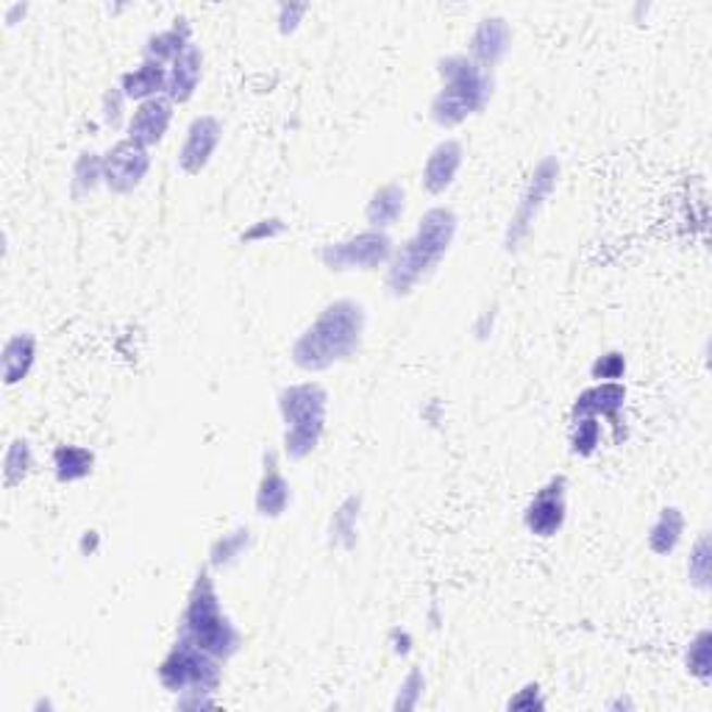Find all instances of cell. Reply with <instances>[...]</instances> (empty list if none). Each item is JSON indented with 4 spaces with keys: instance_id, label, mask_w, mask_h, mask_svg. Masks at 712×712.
I'll use <instances>...</instances> for the list:
<instances>
[{
    "instance_id": "1",
    "label": "cell",
    "mask_w": 712,
    "mask_h": 712,
    "mask_svg": "<svg viewBox=\"0 0 712 712\" xmlns=\"http://www.w3.org/2000/svg\"><path fill=\"white\" fill-rule=\"evenodd\" d=\"M365 310L357 301L328 303L326 310L312 321L292 342V362L307 373H321L328 367L342 365L360 351L365 337Z\"/></svg>"
},
{
    "instance_id": "2",
    "label": "cell",
    "mask_w": 712,
    "mask_h": 712,
    "mask_svg": "<svg viewBox=\"0 0 712 712\" xmlns=\"http://www.w3.org/2000/svg\"><path fill=\"white\" fill-rule=\"evenodd\" d=\"M457 228H460V217L448 207H435L421 217L415 234L392 253L390 265H387L385 284L390 296H410L423 278L435 273V267L454 246Z\"/></svg>"
},
{
    "instance_id": "3",
    "label": "cell",
    "mask_w": 712,
    "mask_h": 712,
    "mask_svg": "<svg viewBox=\"0 0 712 712\" xmlns=\"http://www.w3.org/2000/svg\"><path fill=\"white\" fill-rule=\"evenodd\" d=\"M178 637L221 662L232 660L240 651L242 635L223 612L221 596H217L215 579H212V567H201L192 587H189L187 607L178 621Z\"/></svg>"
},
{
    "instance_id": "4",
    "label": "cell",
    "mask_w": 712,
    "mask_h": 712,
    "mask_svg": "<svg viewBox=\"0 0 712 712\" xmlns=\"http://www.w3.org/2000/svg\"><path fill=\"white\" fill-rule=\"evenodd\" d=\"M440 73V92L432 101V121L440 128H457L473 117L485 112L492 98V73L473 64L471 59L454 53L437 62Z\"/></svg>"
},
{
    "instance_id": "5",
    "label": "cell",
    "mask_w": 712,
    "mask_h": 712,
    "mask_svg": "<svg viewBox=\"0 0 712 712\" xmlns=\"http://www.w3.org/2000/svg\"><path fill=\"white\" fill-rule=\"evenodd\" d=\"M278 412L284 421V454L292 462L307 460L326 432L328 392L315 382L284 387L278 392Z\"/></svg>"
},
{
    "instance_id": "6",
    "label": "cell",
    "mask_w": 712,
    "mask_h": 712,
    "mask_svg": "<svg viewBox=\"0 0 712 712\" xmlns=\"http://www.w3.org/2000/svg\"><path fill=\"white\" fill-rule=\"evenodd\" d=\"M221 660L178 637L173 649L159 662V682L167 694H215L221 685Z\"/></svg>"
},
{
    "instance_id": "7",
    "label": "cell",
    "mask_w": 712,
    "mask_h": 712,
    "mask_svg": "<svg viewBox=\"0 0 712 712\" xmlns=\"http://www.w3.org/2000/svg\"><path fill=\"white\" fill-rule=\"evenodd\" d=\"M392 253H396V248H392L390 234L367 228V232L348 237V240L328 242L321 251V262L332 273H371L390 265Z\"/></svg>"
},
{
    "instance_id": "8",
    "label": "cell",
    "mask_w": 712,
    "mask_h": 712,
    "mask_svg": "<svg viewBox=\"0 0 712 712\" xmlns=\"http://www.w3.org/2000/svg\"><path fill=\"white\" fill-rule=\"evenodd\" d=\"M557 182H560V159L557 157L540 159L535 171H532L529 182H526V189L521 192L515 215H512L510 226H507V237H504L507 251H517L521 242L529 237L532 226H535L537 215H540V209L546 207V201H549L551 192L557 189Z\"/></svg>"
},
{
    "instance_id": "9",
    "label": "cell",
    "mask_w": 712,
    "mask_h": 712,
    "mask_svg": "<svg viewBox=\"0 0 712 712\" xmlns=\"http://www.w3.org/2000/svg\"><path fill=\"white\" fill-rule=\"evenodd\" d=\"M151 171V157L148 148L137 146L134 139H121L103 157V184L112 189L114 196H128L139 184L146 182Z\"/></svg>"
},
{
    "instance_id": "10",
    "label": "cell",
    "mask_w": 712,
    "mask_h": 712,
    "mask_svg": "<svg viewBox=\"0 0 712 712\" xmlns=\"http://www.w3.org/2000/svg\"><path fill=\"white\" fill-rule=\"evenodd\" d=\"M567 517V479L565 476H551L540 490L532 496L529 507L524 512L526 529L535 537H549L560 535Z\"/></svg>"
},
{
    "instance_id": "11",
    "label": "cell",
    "mask_w": 712,
    "mask_h": 712,
    "mask_svg": "<svg viewBox=\"0 0 712 712\" xmlns=\"http://www.w3.org/2000/svg\"><path fill=\"white\" fill-rule=\"evenodd\" d=\"M223 137V123L212 114H201L196 121L187 126V134H184L182 151H178V167H182L187 176H198L201 171H207V164L215 157L217 146H221Z\"/></svg>"
},
{
    "instance_id": "12",
    "label": "cell",
    "mask_w": 712,
    "mask_h": 712,
    "mask_svg": "<svg viewBox=\"0 0 712 712\" xmlns=\"http://www.w3.org/2000/svg\"><path fill=\"white\" fill-rule=\"evenodd\" d=\"M512 48V28L504 17H485L479 20L476 32L471 34L467 42V59L473 64H479L482 70L492 73V67L501 64V59L510 53Z\"/></svg>"
},
{
    "instance_id": "13",
    "label": "cell",
    "mask_w": 712,
    "mask_h": 712,
    "mask_svg": "<svg viewBox=\"0 0 712 712\" xmlns=\"http://www.w3.org/2000/svg\"><path fill=\"white\" fill-rule=\"evenodd\" d=\"M173 107H176V103H173L167 95H159V98H151V101L137 103L132 121H128V139H134V142L142 148L159 146L173 123Z\"/></svg>"
},
{
    "instance_id": "14",
    "label": "cell",
    "mask_w": 712,
    "mask_h": 712,
    "mask_svg": "<svg viewBox=\"0 0 712 712\" xmlns=\"http://www.w3.org/2000/svg\"><path fill=\"white\" fill-rule=\"evenodd\" d=\"M290 501H292L290 482L284 479L282 465H278V454L276 451H267L265 467H262V479H259V487H257V498H253L257 515L276 521V517H282L284 512H287Z\"/></svg>"
},
{
    "instance_id": "15",
    "label": "cell",
    "mask_w": 712,
    "mask_h": 712,
    "mask_svg": "<svg viewBox=\"0 0 712 712\" xmlns=\"http://www.w3.org/2000/svg\"><path fill=\"white\" fill-rule=\"evenodd\" d=\"M462 159H465L462 142H457V139H442V142H437L429 157H426V164H423V189H426L429 196H442V192L457 182Z\"/></svg>"
},
{
    "instance_id": "16",
    "label": "cell",
    "mask_w": 712,
    "mask_h": 712,
    "mask_svg": "<svg viewBox=\"0 0 712 712\" xmlns=\"http://www.w3.org/2000/svg\"><path fill=\"white\" fill-rule=\"evenodd\" d=\"M626 403V387L621 382H599L587 387L574 401L571 417H607L612 426H619V415Z\"/></svg>"
},
{
    "instance_id": "17",
    "label": "cell",
    "mask_w": 712,
    "mask_h": 712,
    "mask_svg": "<svg viewBox=\"0 0 712 712\" xmlns=\"http://www.w3.org/2000/svg\"><path fill=\"white\" fill-rule=\"evenodd\" d=\"M203 76V53L196 42H189L167 67V98L173 103H187L196 95Z\"/></svg>"
},
{
    "instance_id": "18",
    "label": "cell",
    "mask_w": 712,
    "mask_h": 712,
    "mask_svg": "<svg viewBox=\"0 0 712 712\" xmlns=\"http://www.w3.org/2000/svg\"><path fill=\"white\" fill-rule=\"evenodd\" d=\"M34 362H37V337L32 332H20L3 342L0 351V371H3V385L14 387L23 378H28Z\"/></svg>"
},
{
    "instance_id": "19",
    "label": "cell",
    "mask_w": 712,
    "mask_h": 712,
    "mask_svg": "<svg viewBox=\"0 0 712 712\" xmlns=\"http://www.w3.org/2000/svg\"><path fill=\"white\" fill-rule=\"evenodd\" d=\"M121 89L128 101H151V98H159V95L167 92V67L159 62H151V59H142V64L128 73H123Z\"/></svg>"
},
{
    "instance_id": "20",
    "label": "cell",
    "mask_w": 712,
    "mask_h": 712,
    "mask_svg": "<svg viewBox=\"0 0 712 712\" xmlns=\"http://www.w3.org/2000/svg\"><path fill=\"white\" fill-rule=\"evenodd\" d=\"M403 209H407V192H403L401 184H385L367 201L365 221L376 232H387V228L401 221Z\"/></svg>"
},
{
    "instance_id": "21",
    "label": "cell",
    "mask_w": 712,
    "mask_h": 712,
    "mask_svg": "<svg viewBox=\"0 0 712 712\" xmlns=\"http://www.w3.org/2000/svg\"><path fill=\"white\" fill-rule=\"evenodd\" d=\"M189 42H192V28H189L187 20L182 17V20H173L171 28L151 34L146 48H142V53H146V59H151V62L173 64V59H176Z\"/></svg>"
},
{
    "instance_id": "22",
    "label": "cell",
    "mask_w": 712,
    "mask_h": 712,
    "mask_svg": "<svg viewBox=\"0 0 712 712\" xmlns=\"http://www.w3.org/2000/svg\"><path fill=\"white\" fill-rule=\"evenodd\" d=\"M95 471V454L84 446H59L53 448V476L62 485H73Z\"/></svg>"
},
{
    "instance_id": "23",
    "label": "cell",
    "mask_w": 712,
    "mask_h": 712,
    "mask_svg": "<svg viewBox=\"0 0 712 712\" xmlns=\"http://www.w3.org/2000/svg\"><path fill=\"white\" fill-rule=\"evenodd\" d=\"M251 540L253 537L248 526H237V529L221 535L212 542V549H209V567H212V571H228V567H234L248 554Z\"/></svg>"
},
{
    "instance_id": "24",
    "label": "cell",
    "mask_w": 712,
    "mask_h": 712,
    "mask_svg": "<svg viewBox=\"0 0 712 712\" xmlns=\"http://www.w3.org/2000/svg\"><path fill=\"white\" fill-rule=\"evenodd\" d=\"M360 517H362V498L348 496L346 501L337 507L335 515H332V524H328L332 546L353 549V546H357V537H360Z\"/></svg>"
},
{
    "instance_id": "25",
    "label": "cell",
    "mask_w": 712,
    "mask_h": 712,
    "mask_svg": "<svg viewBox=\"0 0 712 712\" xmlns=\"http://www.w3.org/2000/svg\"><path fill=\"white\" fill-rule=\"evenodd\" d=\"M682 532H685V515H682V510L679 507H665L649 529V549L654 551L657 557L671 554V551L679 546Z\"/></svg>"
},
{
    "instance_id": "26",
    "label": "cell",
    "mask_w": 712,
    "mask_h": 712,
    "mask_svg": "<svg viewBox=\"0 0 712 712\" xmlns=\"http://www.w3.org/2000/svg\"><path fill=\"white\" fill-rule=\"evenodd\" d=\"M103 184V157H98L95 151H82L78 153L76 164H73V182H70V192L76 201L87 198L89 192Z\"/></svg>"
},
{
    "instance_id": "27",
    "label": "cell",
    "mask_w": 712,
    "mask_h": 712,
    "mask_svg": "<svg viewBox=\"0 0 712 712\" xmlns=\"http://www.w3.org/2000/svg\"><path fill=\"white\" fill-rule=\"evenodd\" d=\"M34 467V451L32 442L23 440V437H14L9 442L7 454H3V487L7 490H14L17 485L28 479V473Z\"/></svg>"
},
{
    "instance_id": "28",
    "label": "cell",
    "mask_w": 712,
    "mask_h": 712,
    "mask_svg": "<svg viewBox=\"0 0 712 712\" xmlns=\"http://www.w3.org/2000/svg\"><path fill=\"white\" fill-rule=\"evenodd\" d=\"M712 579V554H710V537L699 535L696 546L690 549V560H687V582L696 590H710Z\"/></svg>"
},
{
    "instance_id": "29",
    "label": "cell",
    "mask_w": 712,
    "mask_h": 712,
    "mask_svg": "<svg viewBox=\"0 0 712 712\" xmlns=\"http://www.w3.org/2000/svg\"><path fill=\"white\" fill-rule=\"evenodd\" d=\"M685 665L687 671L696 676V679L707 682L710 679V669H712V632L701 629L699 635L690 640L685 654Z\"/></svg>"
},
{
    "instance_id": "30",
    "label": "cell",
    "mask_w": 712,
    "mask_h": 712,
    "mask_svg": "<svg viewBox=\"0 0 712 712\" xmlns=\"http://www.w3.org/2000/svg\"><path fill=\"white\" fill-rule=\"evenodd\" d=\"M601 442L599 417H576L574 435H571V451L579 457H590Z\"/></svg>"
},
{
    "instance_id": "31",
    "label": "cell",
    "mask_w": 712,
    "mask_h": 712,
    "mask_svg": "<svg viewBox=\"0 0 712 712\" xmlns=\"http://www.w3.org/2000/svg\"><path fill=\"white\" fill-rule=\"evenodd\" d=\"M423 690H426V676H423L421 669H412L410 674H407V679L398 685V694H396V701H392V710H396V712L415 710V707L421 704V699H423Z\"/></svg>"
},
{
    "instance_id": "32",
    "label": "cell",
    "mask_w": 712,
    "mask_h": 712,
    "mask_svg": "<svg viewBox=\"0 0 712 712\" xmlns=\"http://www.w3.org/2000/svg\"><path fill=\"white\" fill-rule=\"evenodd\" d=\"M624 373H626V360L621 351L601 353L599 360L592 362L590 367V376L596 378V382H619V378H624Z\"/></svg>"
},
{
    "instance_id": "33",
    "label": "cell",
    "mask_w": 712,
    "mask_h": 712,
    "mask_svg": "<svg viewBox=\"0 0 712 712\" xmlns=\"http://www.w3.org/2000/svg\"><path fill=\"white\" fill-rule=\"evenodd\" d=\"M287 232V223L282 217H265V221H257L248 232L240 234V242H265V240H276L282 234Z\"/></svg>"
},
{
    "instance_id": "34",
    "label": "cell",
    "mask_w": 712,
    "mask_h": 712,
    "mask_svg": "<svg viewBox=\"0 0 712 712\" xmlns=\"http://www.w3.org/2000/svg\"><path fill=\"white\" fill-rule=\"evenodd\" d=\"M510 710H526V712H532V710H542V707H546V701H542V696H540V685H537V682H529V685H524L521 687V690H517V696H512L510 699Z\"/></svg>"
},
{
    "instance_id": "35",
    "label": "cell",
    "mask_w": 712,
    "mask_h": 712,
    "mask_svg": "<svg viewBox=\"0 0 712 712\" xmlns=\"http://www.w3.org/2000/svg\"><path fill=\"white\" fill-rule=\"evenodd\" d=\"M128 98L123 95L121 87L109 89L107 95H103V123L112 128L121 126V117H123V103H126Z\"/></svg>"
},
{
    "instance_id": "36",
    "label": "cell",
    "mask_w": 712,
    "mask_h": 712,
    "mask_svg": "<svg viewBox=\"0 0 712 712\" xmlns=\"http://www.w3.org/2000/svg\"><path fill=\"white\" fill-rule=\"evenodd\" d=\"M307 14V7H278V32L290 37L298 28V20Z\"/></svg>"
},
{
    "instance_id": "37",
    "label": "cell",
    "mask_w": 712,
    "mask_h": 712,
    "mask_svg": "<svg viewBox=\"0 0 712 712\" xmlns=\"http://www.w3.org/2000/svg\"><path fill=\"white\" fill-rule=\"evenodd\" d=\"M101 549V535H98V532H84V537H82V554L84 557H92L95 551Z\"/></svg>"
},
{
    "instance_id": "38",
    "label": "cell",
    "mask_w": 712,
    "mask_h": 712,
    "mask_svg": "<svg viewBox=\"0 0 712 712\" xmlns=\"http://www.w3.org/2000/svg\"><path fill=\"white\" fill-rule=\"evenodd\" d=\"M17 14H26V7H14L12 12L7 14V23H9V26H14V17H17Z\"/></svg>"
},
{
    "instance_id": "39",
    "label": "cell",
    "mask_w": 712,
    "mask_h": 712,
    "mask_svg": "<svg viewBox=\"0 0 712 712\" xmlns=\"http://www.w3.org/2000/svg\"><path fill=\"white\" fill-rule=\"evenodd\" d=\"M621 707H624V710H632V707H635V704H632L629 699H619V701H612L610 710H621Z\"/></svg>"
}]
</instances>
